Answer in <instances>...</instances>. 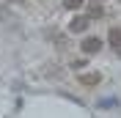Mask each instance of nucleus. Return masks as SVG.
I'll return each instance as SVG.
<instances>
[{"mask_svg": "<svg viewBox=\"0 0 121 118\" xmlns=\"http://www.w3.org/2000/svg\"><path fill=\"white\" fill-rule=\"evenodd\" d=\"M80 47H83V52H85V55H96V52L102 50V41H99L96 36H88V38H85Z\"/></svg>", "mask_w": 121, "mask_h": 118, "instance_id": "1", "label": "nucleus"}, {"mask_svg": "<svg viewBox=\"0 0 121 118\" xmlns=\"http://www.w3.org/2000/svg\"><path fill=\"white\" fill-rule=\"evenodd\" d=\"M102 82V74L99 72H80V85H99Z\"/></svg>", "mask_w": 121, "mask_h": 118, "instance_id": "2", "label": "nucleus"}, {"mask_svg": "<svg viewBox=\"0 0 121 118\" xmlns=\"http://www.w3.org/2000/svg\"><path fill=\"white\" fill-rule=\"evenodd\" d=\"M88 25H91V19H88V17H74V19L69 22V30H72V33H83Z\"/></svg>", "mask_w": 121, "mask_h": 118, "instance_id": "3", "label": "nucleus"}, {"mask_svg": "<svg viewBox=\"0 0 121 118\" xmlns=\"http://www.w3.org/2000/svg\"><path fill=\"white\" fill-rule=\"evenodd\" d=\"M107 38H110V44H113V47H121V28H110Z\"/></svg>", "mask_w": 121, "mask_h": 118, "instance_id": "4", "label": "nucleus"}, {"mask_svg": "<svg viewBox=\"0 0 121 118\" xmlns=\"http://www.w3.org/2000/svg\"><path fill=\"white\" fill-rule=\"evenodd\" d=\"M88 14L94 17V19H99V17H102V6H99V0H91V6H88Z\"/></svg>", "mask_w": 121, "mask_h": 118, "instance_id": "5", "label": "nucleus"}, {"mask_svg": "<svg viewBox=\"0 0 121 118\" xmlns=\"http://www.w3.org/2000/svg\"><path fill=\"white\" fill-rule=\"evenodd\" d=\"M83 3H85V0H66L63 6H66V8H72V11H77V8H83Z\"/></svg>", "mask_w": 121, "mask_h": 118, "instance_id": "6", "label": "nucleus"}, {"mask_svg": "<svg viewBox=\"0 0 121 118\" xmlns=\"http://www.w3.org/2000/svg\"><path fill=\"white\" fill-rule=\"evenodd\" d=\"M83 66H88L85 60H74V63H72V69H77V72H80V69H83Z\"/></svg>", "mask_w": 121, "mask_h": 118, "instance_id": "7", "label": "nucleus"}, {"mask_svg": "<svg viewBox=\"0 0 121 118\" xmlns=\"http://www.w3.org/2000/svg\"><path fill=\"white\" fill-rule=\"evenodd\" d=\"M11 3H22V0H11Z\"/></svg>", "mask_w": 121, "mask_h": 118, "instance_id": "8", "label": "nucleus"}]
</instances>
